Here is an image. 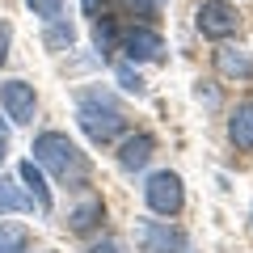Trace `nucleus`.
<instances>
[{
  "mask_svg": "<svg viewBox=\"0 0 253 253\" xmlns=\"http://www.w3.org/2000/svg\"><path fill=\"white\" fill-rule=\"evenodd\" d=\"M30 152H34V165L38 169H51V177L59 181V186L76 190V186L89 181V161H84V152L68 135H59V131H42Z\"/></svg>",
  "mask_w": 253,
  "mask_h": 253,
  "instance_id": "obj_1",
  "label": "nucleus"
},
{
  "mask_svg": "<svg viewBox=\"0 0 253 253\" xmlns=\"http://www.w3.org/2000/svg\"><path fill=\"white\" fill-rule=\"evenodd\" d=\"M76 123H81V131L93 144H114V139L123 135V126H126V114H123V106H118L110 93L89 89L76 101Z\"/></svg>",
  "mask_w": 253,
  "mask_h": 253,
  "instance_id": "obj_2",
  "label": "nucleus"
},
{
  "mask_svg": "<svg viewBox=\"0 0 253 253\" xmlns=\"http://www.w3.org/2000/svg\"><path fill=\"white\" fill-rule=\"evenodd\" d=\"M194 26H199L203 38H215V42H224V38L236 34V26H241V13H236V4H228V0H203L199 13H194Z\"/></svg>",
  "mask_w": 253,
  "mask_h": 253,
  "instance_id": "obj_3",
  "label": "nucleus"
},
{
  "mask_svg": "<svg viewBox=\"0 0 253 253\" xmlns=\"http://www.w3.org/2000/svg\"><path fill=\"white\" fill-rule=\"evenodd\" d=\"M144 203H148V211H156V215H177L181 203H186L181 177H177V173H169V169L152 173L148 186H144Z\"/></svg>",
  "mask_w": 253,
  "mask_h": 253,
  "instance_id": "obj_4",
  "label": "nucleus"
},
{
  "mask_svg": "<svg viewBox=\"0 0 253 253\" xmlns=\"http://www.w3.org/2000/svg\"><path fill=\"white\" fill-rule=\"evenodd\" d=\"M135 245H139V253H190L186 232L161 224V219H139L135 224Z\"/></svg>",
  "mask_w": 253,
  "mask_h": 253,
  "instance_id": "obj_5",
  "label": "nucleus"
},
{
  "mask_svg": "<svg viewBox=\"0 0 253 253\" xmlns=\"http://www.w3.org/2000/svg\"><path fill=\"white\" fill-rule=\"evenodd\" d=\"M0 101H4V110H9V118L13 123H34V114H38V97H34V84H26V81H4L0 84Z\"/></svg>",
  "mask_w": 253,
  "mask_h": 253,
  "instance_id": "obj_6",
  "label": "nucleus"
},
{
  "mask_svg": "<svg viewBox=\"0 0 253 253\" xmlns=\"http://www.w3.org/2000/svg\"><path fill=\"white\" fill-rule=\"evenodd\" d=\"M123 51H126V59H135V63H144V59H161L165 38L156 34V30H148V26H135V30H126Z\"/></svg>",
  "mask_w": 253,
  "mask_h": 253,
  "instance_id": "obj_7",
  "label": "nucleus"
},
{
  "mask_svg": "<svg viewBox=\"0 0 253 253\" xmlns=\"http://www.w3.org/2000/svg\"><path fill=\"white\" fill-rule=\"evenodd\" d=\"M215 72L224 81H253V51H245V46H219Z\"/></svg>",
  "mask_w": 253,
  "mask_h": 253,
  "instance_id": "obj_8",
  "label": "nucleus"
},
{
  "mask_svg": "<svg viewBox=\"0 0 253 253\" xmlns=\"http://www.w3.org/2000/svg\"><path fill=\"white\" fill-rule=\"evenodd\" d=\"M152 152H156V139L152 135H126L123 148H118V165H123L126 173H139L148 161H152Z\"/></svg>",
  "mask_w": 253,
  "mask_h": 253,
  "instance_id": "obj_9",
  "label": "nucleus"
},
{
  "mask_svg": "<svg viewBox=\"0 0 253 253\" xmlns=\"http://www.w3.org/2000/svg\"><path fill=\"white\" fill-rule=\"evenodd\" d=\"M101 219H106V207H101V199H97V194L81 199V203H76L72 211H68V228H72L76 236H89L93 228L101 224Z\"/></svg>",
  "mask_w": 253,
  "mask_h": 253,
  "instance_id": "obj_10",
  "label": "nucleus"
},
{
  "mask_svg": "<svg viewBox=\"0 0 253 253\" xmlns=\"http://www.w3.org/2000/svg\"><path fill=\"white\" fill-rule=\"evenodd\" d=\"M21 181H26V190H30V199H34V207L42 211H51V186H46V177H42V169H38L34 161H21Z\"/></svg>",
  "mask_w": 253,
  "mask_h": 253,
  "instance_id": "obj_11",
  "label": "nucleus"
},
{
  "mask_svg": "<svg viewBox=\"0 0 253 253\" xmlns=\"http://www.w3.org/2000/svg\"><path fill=\"white\" fill-rule=\"evenodd\" d=\"M228 139L236 148H253V101H241L228 118Z\"/></svg>",
  "mask_w": 253,
  "mask_h": 253,
  "instance_id": "obj_12",
  "label": "nucleus"
},
{
  "mask_svg": "<svg viewBox=\"0 0 253 253\" xmlns=\"http://www.w3.org/2000/svg\"><path fill=\"white\" fill-rule=\"evenodd\" d=\"M72 42H76V26L72 21H63V17L46 21V34H42L46 51H72Z\"/></svg>",
  "mask_w": 253,
  "mask_h": 253,
  "instance_id": "obj_13",
  "label": "nucleus"
},
{
  "mask_svg": "<svg viewBox=\"0 0 253 253\" xmlns=\"http://www.w3.org/2000/svg\"><path fill=\"white\" fill-rule=\"evenodd\" d=\"M0 253H30V228L26 224H0Z\"/></svg>",
  "mask_w": 253,
  "mask_h": 253,
  "instance_id": "obj_14",
  "label": "nucleus"
},
{
  "mask_svg": "<svg viewBox=\"0 0 253 253\" xmlns=\"http://www.w3.org/2000/svg\"><path fill=\"white\" fill-rule=\"evenodd\" d=\"M13 211H34V199H30V194H21L13 181L0 177V215H13Z\"/></svg>",
  "mask_w": 253,
  "mask_h": 253,
  "instance_id": "obj_15",
  "label": "nucleus"
},
{
  "mask_svg": "<svg viewBox=\"0 0 253 253\" xmlns=\"http://www.w3.org/2000/svg\"><path fill=\"white\" fill-rule=\"evenodd\" d=\"M114 38H118V26L114 21H97V30H93V46H97V55H110L114 51Z\"/></svg>",
  "mask_w": 253,
  "mask_h": 253,
  "instance_id": "obj_16",
  "label": "nucleus"
},
{
  "mask_svg": "<svg viewBox=\"0 0 253 253\" xmlns=\"http://www.w3.org/2000/svg\"><path fill=\"white\" fill-rule=\"evenodd\" d=\"M26 4H30V13H34V17L55 21V17H63V4H68V0H26Z\"/></svg>",
  "mask_w": 253,
  "mask_h": 253,
  "instance_id": "obj_17",
  "label": "nucleus"
},
{
  "mask_svg": "<svg viewBox=\"0 0 253 253\" xmlns=\"http://www.w3.org/2000/svg\"><path fill=\"white\" fill-rule=\"evenodd\" d=\"M114 76H118V84H123L126 93H144V81H139V72H131V63H118Z\"/></svg>",
  "mask_w": 253,
  "mask_h": 253,
  "instance_id": "obj_18",
  "label": "nucleus"
},
{
  "mask_svg": "<svg viewBox=\"0 0 253 253\" xmlns=\"http://www.w3.org/2000/svg\"><path fill=\"white\" fill-rule=\"evenodd\" d=\"M9 42H13V26L0 21V68H4V59H9Z\"/></svg>",
  "mask_w": 253,
  "mask_h": 253,
  "instance_id": "obj_19",
  "label": "nucleus"
},
{
  "mask_svg": "<svg viewBox=\"0 0 253 253\" xmlns=\"http://www.w3.org/2000/svg\"><path fill=\"white\" fill-rule=\"evenodd\" d=\"M89 253H123V241H114V236H101L97 245H89Z\"/></svg>",
  "mask_w": 253,
  "mask_h": 253,
  "instance_id": "obj_20",
  "label": "nucleus"
},
{
  "mask_svg": "<svg viewBox=\"0 0 253 253\" xmlns=\"http://www.w3.org/2000/svg\"><path fill=\"white\" fill-rule=\"evenodd\" d=\"M4 148H9V139H0V161H4Z\"/></svg>",
  "mask_w": 253,
  "mask_h": 253,
  "instance_id": "obj_21",
  "label": "nucleus"
},
{
  "mask_svg": "<svg viewBox=\"0 0 253 253\" xmlns=\"http://www.w3.org/2000/svg\"><path fill=\"white\" fill-rule=\"evenodd\" d=\"M0 139H9V131H4V126H0Z\"/></svg>",
  "mask_w": 253,
  "mask_h": 253,
  "instance_id": "obj_22",
  "label": "nucleus"
}]
</instances>
